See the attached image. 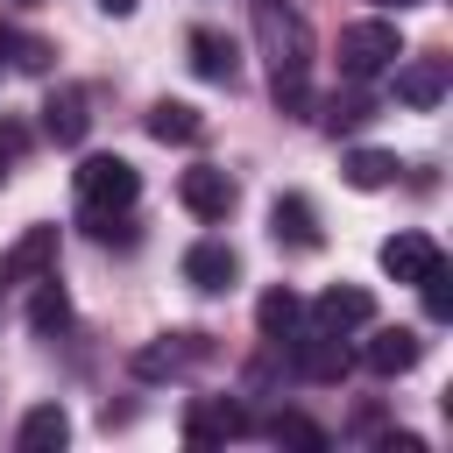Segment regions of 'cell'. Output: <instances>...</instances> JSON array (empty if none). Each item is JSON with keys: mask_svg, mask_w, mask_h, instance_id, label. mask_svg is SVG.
I'll use <instances>...</instances> for the list:
<instances>
[{"mask_svg": "<svg viewBox=\"0 0 453 453\" xmlns=\"http://www.w3.org/2000/svg\"><path fill=\"white\" fill-rule=\"evenodd\" d=\"M71 439V418H64V403H35L28 418H21V432H14V446L21 453H57Z\"/></svg>", "mask_w": 453, "mask_h": 453, "instance_id": "cell-18", "label": "cell"}, {"mask_svg": "<svg viewBox=\"0 0 453 453\" xmlns=\"http://www.w3.org/2000/svg\"><path fill=\"white\" fill-rule=\"evenodd\" d=\"M297 319H304V304H297V290H262V304H255V326H262V340H290L297 333Z\"/></svg>", "mask_w": 453, "mask_h": 453, "instance_id": "cell-20", "label": "cell"}, {"mask_svg": "<svg viewBox=\"0 0 453 453\" xmlns=\"http://www.w3.org/2000/svg\"><path fill=\"white\" fill-rule=\"evenodd\" d=\"M446 85H453V64L446 57H396V106L432 113L446 99Z\"/></svg>", "mask_w": 453, "mask_h": 453, "instance_id": "cell-7", "label": "cell"}, {"mask_svg": "<svg viewBox=\"0 0 453 453\" xmlns=\"http://www.w3.org/2000/svg\"><path fill=\"white\" fill-rule=\"evenodd\" d=\"M149 134H156V142L191 149V142H205V113H198V106H184V99H156V106H149Z\"/></svg>", "mask_w": 453, "mask_h": 453, "instance_id": "cell-17", "label": "cell"}, {"mask_svg": "<svg viewBox=\"0 0 453 453\" xmlns=\"http://www.w3.org/2000/svg\"><path fill=\"white\" fill-rule=\"evenodd\" d=\"M290 347V375H304V382H347V368H354V354L340 347V333H290L283 340Z\"/></svg>", "mask_w": 453, "mask_h": 453, "instance_id": "cell-4", "label": "cell"}, {"mask_svg": "<svg viewBox=\"0 0 453 453\" xmlns=\"http://www.w3.org/2000/svg\"><path fill=\"white\" fill-rule=\"evenodd\" d=\"M269 234H276V248L311 255V248H319V212H311V198H304V191H276V205H269Z\"/></svg>", "mask_w": 453, "mask_h": 453, "instance_id": "cell-11", "label": "cell"}, {"mask_svg": "<svg viewBox=\"0 0 453 453\" xmlns=\"http://www.w3.org/2000/svg\"><path fill=\"white\" fill-rule=\"evenodd\" d=\"M99 7H106V14H127V7H134V0H99Z\"/></svg>", "mask_w": 453, "mask_h": 453, "instance_id": "cell-29", "label": "cell"}, {"mask_svg": "<svg viewBox=\"0 0 453 453\" xmlns=\"http://www.w3.org/2000/svg\"><path fill=\"white\" fill-rule=\"evenodd\" d=\"M28 326L50 340V333H64L71 326V297L57 290V276H42V290H35V304H28Z\"/></svg>", "mask_w": 453, "mask_h": 453, "instance_id": "cell-22", "label": "cell"}, {"mask_svg": "<svg viewBox=\"0 0 453 453\" xmlns=\"http://www.w3.org/2000/svg\"><path fill=\"white\" fill-rule=\"evenodd\" d=\"M248 432V411L226 403V396H191L184 403V446H226Z\"/></svg>", "mask_w": 453, "mask_h": 453, "instance_id": "cell-8", "label": "cell"}, {"mask_svg": "<svg viewBox=\"0 0 453 453\" xmlns=\"http://www.w3.org/2000/svg\"><path fill=\"white\" fill-rule=\"evenodd\" d=\"M21 7H28V0H21Z\"/></svg>", "mask_w": 453, "mask_h": 453, "instance_id": "cell-30", "label": "cell"}, {"mask_svg": "<svg viewBox=\"0 0 453 453\" xmlns=\"http://www.w3.org/2000/svg\"><path fill=\"white\" fill-rule=\"evenodd\" d=\"M191 71H198L205 85H234V78H241V50H234V35H219V28H191Z\"/></svg>", "mask_w": 453, "mask_h": 453, "instance_id": "cell-16", "label": "cell"}, {"mask_svg": "<svg viewBox=\"0 0 453 453\" xmlns=\"http://www.w3.org/2000/svg\"><path fill=\"white\" fill-rule=\"evenodd\" d=\"M361 120H375V99L347 78V92H333V99H326V127H333V134H354Z\"/></svg>", "mask_w": 453, "mask_h": 453, "instance_id": "cell-21", "label": "cell"}, {"mask_svg": "<svg viewBox=\"0 0 453 453\" xmlns=\"http://www.w3.org/2000/svg\"><path fill=\"white\" fill-rule=\"evenodd\" d=\"M85 127H92V99H85V85H57V92L42 99V134H50L57 149H78Z\"/></svg>", "mask_w": 453, "mask_h": 453, "instance_id": "cell-10", "label": "cell"}, {"mask_svg": "<svg viewBox=\"0 0 453 453\" xmlns=\"http://www.w3.org/2000/svg\"><path fill=\"white\" fill-rule=\"evenodd\" d=\"M439 262H446V255H439L432 234H389V241H382V269H389L396 283H411V290H418Z\"/></svg>", "mask_w": 453, "mask_h": 453, "instance_id": "cell-14", "label": "cell"}, {"mask_svg": "<svg viewBox=\"0 0 453 453\" xmlns=\"http://www.w3.org/2000/svg\"><path fill=\"white\" fill-rule=\"evenodd\" d=\"M234 198H241V191H234V177H226L219 163H191V170L177 177V205H184L191 219H226Z\"/></svg>", "mask_w": 453, "mask_h": 453, "instance_id": "cell-5", "label": "cell"}, {"mask_svg": "<svg viewBox=\"0 0 453 453\" xmlns=\"http://www.w3.org/2000/svg\"><path fill=\"white\" fill-rule=\"evenodd\" d=\"M396 57H403L396 21H347V28H340V78L368 85V78H382Z\"/></svg>", "mask_w": 453, "mask_h": 453, "instance_id": "cell-3", "label": "cell"}, {"mask_svg": "<svg viewBox=\"0 0 453 453\" xmlns=\"http://www.w3.org/2000/svg\"><path fill=\"white\" fill-rule=\"evenodd\" d=\"M269 439H276V446H297V453H326V446H333V439H326V432H319L311 418H297V411L269 418Z\"/></svg>", "mask_w": 453, "mask_h": 453, "instance_id": "cell-23", "label": "cell"}, {"mask_svg": "<svg viewBox=\"0 0 453 453\" xmlns=\"http://www.w3.org/2000/svg\"><path fill=\"white\" fill-rule=\"evenodd\" d=\"M418 354H425V340H418L411 326H375V333H368V347H361V361H368L375 375H411V368H418Z\"/></svg>", "mask_w": 453, "mask_h": 453, "instance_id": "cell-15", "label": "cell"}, {"mask_svg": "<svg viewBox=\"0 0 453 453\" xmlns=\"http://www.w3.org/2000/svg\"><path fill=\"white\" fill-rule=\"evenodd\" d=\"M7 42H14V28H7V21H0V71H7Z\"/></svg>", "mask_w": 453, "mask_h": 453, "instance_id": "cell-28", "label": "cell"}, {"mask_svg": "<svg viewBox=\"0 0 453 453\" xmlns=\"http://www.w3.org/2000/svg\"><path fill=\"white\" fill-rule=\"evenodd\" d=\"M57 269V226H28L7 255H0V283H42Z\"/></svg>", "mask_w": 453, "mask_h": 453, "instance_id": "cell-13", "label": "cell"}, {"mask_svg": "<svg viewBox=\"0 0 453 453\" xmlns=\"http://www.w3.org/2000/svg\"><path fill=\"white\" fill-rule=\"evenodd\" d=\"M205 354H212V340H205V333H163V340L134 347V361H127V368H134L142 382H163V375H184V368H191V361H205Z\"/></svg>", "mask_w": 453, "mask_h": 453, "instance_id": "cell-6", "label": "cell"}, {"mask_svg": "<svg viewBox=\"0 0 453 453\" xmlns=\"http://www.w3.org/2000/svg\"><path fill=\"white\" fill-rule=\"evenodd\" d=\"M71 191H78V219H85V226H106L113 212H134L142 170H134L127 156H85V163L71 170Z\"/></svg>", "mask_w": 453, "mask_h": 453, "instance_id": "cell-2", "label": "cell"}, {"mask_svg": "<svg viewBox=\"0 0 453 453\" xmlns=\"http://www.w3.org/2000/svg\"><path fill=\"white\" fill-rule=\"evenodd\" d=\"M255 42L269 57L276 113H311V21L297 0H255Z\"/></svg>", "mask_w": 453, "mask_h": 453, "instance_id": "cell-1", "label": "cell"}, {"mask_svg": "<svg viewBox=\"0 0 453 453\" xmlns=\"http://www.w3.org/2000/svg\"><path fill=\"white\" fill-rule=\"evenodd\" d=\"M7 57H14L21 71H50V42H35V35H14V42H7Z\"/></svg>", "mask_w": 453, "mask_h": 453, "instance_id": "cell-25", "label": "cell"}, {"mask_svg": "<svg viewBox=\"0 0 453 453\" xmlns=\"http://www.w3.org/2000/svg\"><path fill=\"white\" fill-rule=\"evenodd\" d=\"M28 149V134L14 127V120H0V184H7V170H14V156Z\"/></svg>", "mask_w": 453, "mask_h": 453, "instance_id": "cell-26", "label": "cell"}, {"mask_svg": "<svg viewBox=\"0 0 453 453\" xmlns=\"http://www.w3.org/2000/svg\"><path fill=\"white\" fill-rule=\"evenodd\" d=\"M184 283L205 290V297H219V290L241 283V255H234L226 241H191V248H184Z\"/></svg>", "mask_w": 453, "mask_h": 453, "instance_id": "cell-9", "label": "cell"}, {"mask_svg": "<svg viewBox=\"0 0 453 453\" xmlns=\"http://www.w3.org/2000/svg\"><path fill=\"white\" fill-rule=\"evenodd\" d=\"M418 290H425V311H432V319L446 326V319H453V290H446V262H439V269H432V276H425Z\"/></svg>", "mask_w": 453, "mask_h": 453, "instance_id": "cell-24", "label": "cell"}, {"mask_svg": "<svg viewBox=\"0 0 453 453\" xmlns=\"http://www.w3.org/2000/svg\"><path fill=\"white\" fill-rule=\"evenodd\" d=\"M396 170H403V163H396L389 149H347V156H340V177H347L354 191H382V184H396Z\"/></svg>", "mask_w": 453, "mask_h": 453, "instance_id": "cell-19", "label": "cell"}, {"mask_svg": "<svg viewBox=\"0 0 453 453\" xmlns=\"http://www.w3.org/2000/svg\"><path fill=\"white\" fill-rule=\"evenodd\" d=\"M382 14H411V7H425V0H375Z\"/></svg>", "mask_w": 453, "mask_h": 453, "instance_id": "cell-27", "label": "cell"}, {"mask_svg": "<svg viewBox=\"0 0 453 453\" xmlns=\"http://www.w3.org/2000/svg\"><path fill=\"white\" fill-rule=\"evenodd\" d=\"M375 319V297L361 290V283H333V290H319V304H311V326L319 333H354V326H368Z\"/></svg>", "mask_w": 453, "mask_h": 453, "instance_id": "cell-12", "label": "cell"}]
</instances>
